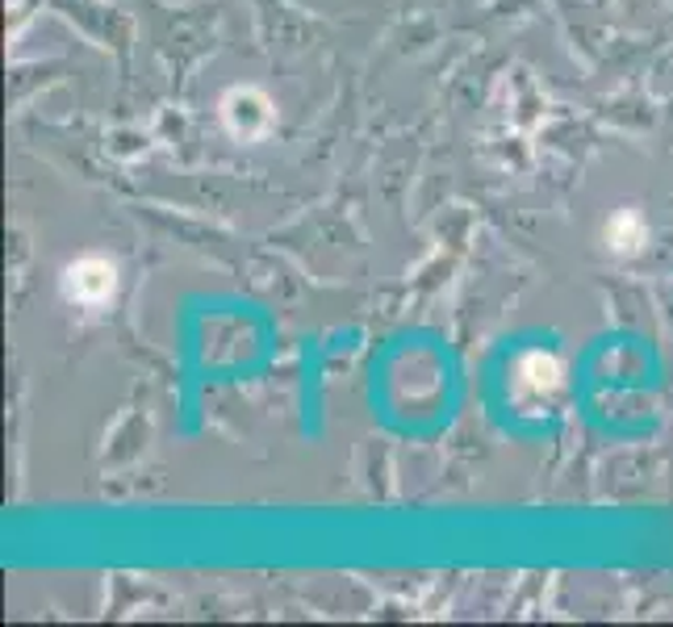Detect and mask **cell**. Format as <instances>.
Wrapping results in <instances>:
<instances>
[{"mask_svg":"<svg viewBox=\"0 0 673 627\" xmlns=\"http://www.w3.org/2000/svg\"><path fill=\"white\" fill-rule=\"evenodd\" d=\"M113 285H118L113 264L101 260V255H85V260L67 264L64 272V297L76 301V306H106L113 297Z\"/></svg>","mask_w":673,"mask_h":627,"instance_id":"1","label":"cell"},{"mask_svg":"<svg viewBox=\"0 0 673 627\" xmlns=\"http://www.w3.org/2000/svg\"><path fill=\"white\" fill-rule=\"evenodd\" d=\"M515 385L531 389V394H552V389H561V364L544 352L523 355L519 369H515Z\"/></svg>","mask_w":673,"mask_h":627,"instance_id":"2","label":"cell"},{"mask_svg":"<svg viewBox=\"0 0 673 627\" xmlns=\"http://www.w3.org/2000/svg\"><path fill=\"white\" fill-rule=\"evenodd\" d=\"M607 243L615 251H636L644 243V222H640L631 209H624V213L607 227Z\"/></svg>","mask_w":673,"mask_h":627,"instance_id":"3","label":"cell"}]
</instances>
